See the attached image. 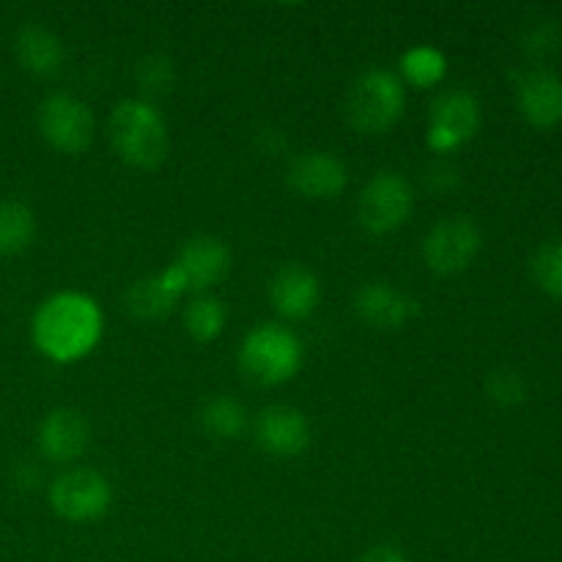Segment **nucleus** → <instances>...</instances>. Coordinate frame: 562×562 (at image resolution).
Here are the masks:
<instances>
[{
  "mask_svg": "<svg viewBox=\"0 0 562 562\" xmlns=\"http://www.w3.org/2000/svg\"><path fill=\"white\" fill-rule=\"evenodd\" d=\"M102 311L97 302L77 291H60L42 302L33 316V344L47 360L69 366L97 349L102 338Z\"/></svg>",
  "mask_w": 562,
  "mask_h": 562,
  "instance_id": "f257e3e1",
  "label": "nucleus"
},
{
  "mask_svg": "<svg viewBox=\"0 0 562 562\" xmlns=\"http://www.w3.org/2000/svg\"><path fill=\"white\" fill-rule=\"evenodd\" d=\"M110 140L115 154L132 168L151 170L165 162L170 148L168 124L154 104L126 99L110 115Z\"/></svg>",
  "mask_w": 562,
  "mask_h": 562,
  "instance_id": "f03ea898",
  "label": "nucleus"
},
{
  "mask_svg": "<svg viewBox=\"0 0 562 562\" xmlns=\"http://www.w3.org/2000/svg\"><path fill=\"white\" fill-rule=\"evenodd\" d=\"M346 119L362 135H384L401 121L406 108L404 82L387 69H368L346 91Z\"/></svg>",
  "mask_w": 562,
  "mask_h": 562,
  "instance_id": "7ed1b4c3",
  "label": "nucleus"
},
{
  "mask_svg": "<svg viewBox=\"0 0 562 562\" xmlns=\"http://www.w3.org/2000/svg\"><path fill=\"white\" fill-rule=\"evenodd\" d=\"M239 366L247 373V379L263 384V387L285 384L296 376L302 366L300 338L280 324L256 327L241 344Z\"/></svg>",
  "mask_w": 562,
  "mask_h": 562,
  "instance_id": "20e7f679",
  "label": "nucleus"
},
{
  "mask_svg": "<svg viewBox=\"0 0 562 562\" xmlns=\"http://www.w3.org/2000/svg\"><path fill=\"white\" fill-rule=\"evenodd\" d=\"M412 209H415V195H412L409 181L393 170H382L373 176L360 192V203H357V214L368 234H393L401 225L409 220Z\"/></svg>",
  "mask_w": 562,
  "mask_h": 562,
  "instance_id": "39448f33",
  "label": "nucleus"
},
{
  "mask_svg": "<svg viewBox=\"0 0 562 562\" xmlns=\"http://www.w3.org/2000/svg\"><path fill=\"white\" fill-rule=\"evenodd\" d=\"M481 126V102L467 88L445 91L434 99L428 113V148L448 154L472 140Z\"/></svg>",
  "mask_w": 562,
  "mask_h": 562,
  "instance_id": "423d86ee",
  "label": "nucleus"
},
{
  "mask_svg": "<svg viewBox=\"0 0 562 562\" xmlns=\"http://www.w3.org/2000/svg\"><path fill=\"white\" fill-rule=\"evenodd\" d=\"M38 132L60 154H82L93 140V115L86 102L69 93H53L36 113Z\"/></svg>",
  "mask_w": 562,
  "mask_h": 562,
  "instance_id": "0eeeda50",
  "label": "nucleus"
},
{
  "mask_svg": "<svg viewBox=\"0 0 562 562\" xmlns=\"http://www.w3.org/2000/svg\"><path fill=\"white\" fill-rule=\"evenodd\" d=\"M110 499H113L110 483L93 470L66 472L49 488V505L55 514L66 521H77V525L108 514Z\"/></svg>",
  "mask_w": 562,
  "mask_h": 562,
  "instance_id": "6e6552de",
  "label": "nucleus"
},
{
  "mask_svg": "<svg viewBox=\"0 0 562 562\" xmlns=\"http://www.w3.org/2000/svg\"><path fill=\"white\" fill-rule=\"evenodd\" d=\"M481 245V228L472 220L453 217L442 220V223L428 231L426 241H423V256H426V263L437 274H456L464 272L475 261Z\"/></svg>",
  "mask_w": 562,
  "mask_h": 562,
  "instance_id": "1a4fd4ad",
  "label": "nucleus"
},
{
  "mask_svg": "<svg viewBox=\"0 0 562 562\" xmlns=\"http://www.w3.org/2000/svg\"><path fill=\"white\" fill-rule=\"evenodd\" d=\"M516 104L536 130L562 124V77L549 69H527L516 80Z\"/></svg>",
  "mask_w": 562,
  "mask_h": 562,
  "instance_id": "9d476101",
  "label": "nucleus"
},
{
  "mask_svg": "<svg viewBox=\"0 0 562 562\" xmlns=\"http://www.w3.org/2000/svg\"><path fill=\"white\" fill-rule=\"evenodd\" d=\"M173 267L184 278L187 291H206L228 278L231 250L214 236H195L181 247Z\"/></svg>",
  "mask_w": 562,
  "mask_h": 562,
  "instance_id": "9b49d317",
  "label": "nucleus"
},
{
  "mask_svg": "<svg viewBox=\"0 0 562 562\" xmlns=\"http://www.w3.org/2000/svg\"><path fill=\"white\" fill-rule=\"evenodd\" d=\"M256 439L267 453L291 459L311 445V426H307V417L294 406H269L258 415Z\"/></svg>",
  "mask_w": 562,
  "mask_h": 562,
  "instance_id": "f8f14e48",
  "label": "nucleus"
},
{
  "mask_svg": "<svg viewBox=\"0 0 562 562\" xmlns=\"http://www.w3.org/2000/svg\"><path fill=\"white\" fill-rule=\"evenodd\" d=\"M88 442H91V428L86 417L75 409L49 412L38 426V450L44 459L58 461V464L80 459L88 450Z\"/></svg>",
  "mask_w": 562,
  "mask_h": 562,
  "instance_id": "ddd939ff",
  "label": "nucleus"
},
{
  "mask_svg": "<svg viewBox=\"0 0 562 562\" xmlns=\"http://www.w3.org/2000/svg\"><path fill=\"white\" fill-rule=\"evenodd\" d=\"M349 170L335 154L305 151L289 168V184L305 198H335L344 192Z\"/></svg>",
  "mask_w": 562,
  "mask_h": 562,
  "instance_id": "4468645a",
  "label": "nucleus"
},
{
  "mask_svg": "<svg viewBox=\"0 0 562 562\" xmlns=\"http://www.w3.org/2000/svg\"><path fill=\"white\" fill-rule=\"evenodd\" d=\"M187 294V283L181 278L179 269L170 263L159 274L146 280H137L130 291H126V311L143 322H157L165 318L176 307V302Z\"/></svg>",
  "mask_w": 562,
  "mask_h": 562,
  "instance_id": "2eb2a0df",
  "label": "nucleus"
},
{
  "mask_svg": "<svg viewBox=\"0 0 562 562\" xmlns=\"http://www.w3.org/2000/svg\"><path fill=\"white\" fill-rule=\"evenodd\" d=\"M355 311L362 324L373 329H401L415 316V302L390 283H368L357 291Z\"/></svg>",
  "mask_w": 562,
  "mask_h": 562,
  "instance_id": "dca6fc26",
  "label": "nucleus"
},
{
  "mask_svg": "<svg viewBox=\"0 0 562 562\" xmlns=\"http://www.w3.org/2000/svg\"><path fill=\"white\" fill-rule=\"evenodd\" d=\"M318 296H322V289H318L316 274L307 272L305 267H296V263L280 269L269 285V300H272L274 311L285 318H294V322L307 318L316 311Z\"/></svg>",
  "mask_w": 562,
  "mask_h": 562,
  "instance_id": "f3484780",
  "label": "nucleus"
},
{
  "mask_svg": "<svg viewBox=\"0 0 562 562\" xmlns=\"http://www.w3.org/2000/svg\"><path fill=\"white\" fill-rule=\"evenodd\" d=\"M14 53L22 69L36 77L58 75L66 60L64 42L44 25L20 27L14 38Z\"/></svg>",
  "mask_w": 562,
  "mask_h": 562,
  "instance_id": "a211bd4d",
  "label": "nucleus"
},
{
  "mask_svg": "<svg viewBox=\"0 0 562 562\" xmlns=\"http://www.w3.org/2000/svg\"><path fill=\"white\" fill-rule=\"evenodd\" d=\"M36 234V217L22 201L0 203V256H16L31 245Z\"/></svg>",
  "mask_w": 562,
  "mask_h": 562,
  "instance_id": "6ab92c4d",
  "label": "nucleus"
},
{
  "mask_svg": "<svg viewBox=\"0 0 562 562\" xmlns=\"http://www.w3.org/2000/svg\"><path fill=\"white\" fill-rule=\"evenodd\" d=\"M401 75L415 88H434L448 75V58L437 47L417 44V47L406 49L401 58Z\"/></svg>",
  "mask_w": 562,
  "mask_h": 562,
  "instance_id": "aec40b11",
  "label": "nucleus"
},
{
  "mask_svg": "<svg viewBox=\"0 0 562 562\" xmlns=\"http://www.w3.org/2000/svg\"><path fill=\"white\" fill-rule=\"evenodd\" d=\"M201 423L209 437L236 439L247 428V412L239 401L228 398V395H217V398L203 406Z\"/></svg>",
  "mask_w": 562,
  "mask_h": 562,
  "instance_id": "412c9836",
  "label": "nucleus"
},
{
  "mask_svg": "<svg viewBox=\"0 0 562 562\" xmlns=\"http://www.w3.org/2000/svg\"><path fill=\"white\" fill-rule=\"evenodd\" d=\"M184 327L201 344L217 338L225 327V307L214 296H195L184 311Z\"/></svg>",
  "mask_w": 562,
  "mask_h": 562,
  "instance_id": "4be33fe9",
  "label": "nucleus"
},
{
  "mask_svg": "<svg viewBox=\"0 0 562 562\" xmlns=\"http://www.w3.org/2000/svg\"><path fill=\"white\" fill-rule=\"evenodd\" d=\"M532 278L543 294L562 300V239L538 247L532 256Z\"/></svg>",
  "mask_w": 562,
  "mask_h": 562,
  "instance_id": "5701e85b",
  "label": "nucleus"
},
{
  "mask_svg": "<svg viewBox=\"0 0 562 562\" xmlns=\"http://www.w3.org/2000/svg\"><path fill=\"white\" fill-rule=\"evenodd\" d=\"M173 60L165 58V55H148V58L140 60V66H137V86L146 93H168L173 91Z\"/></svg>",
  "mask_w": 562,
  "mask_h": 562,
  "instance_id": "b1692460",
  "label": "nucleus"
},
{
  "mask_svg": "<svg viewBox=\"0 0 562 562\" xmlns=\"http://www.w3.org/2000/svg\"><path fill=\"white\" fill-rule=\"evenodd\" d=\"M488 395H492V401H497V404H519V401H525V379L519 376L516 371H494L492 376H488V384H486Z\"/></svg>",
  "mask_w": 562,
  "mask_h": 562,
  "instance_id": "393cba45",
  "label": "nucleus"
},
{
  "mask_svg": "<svg viewBox=\"0 0 562 562\" xmlns=\"http://www.w3.org/2000/svg\"><path fill=\"white\" fill-rule=\"evenodd\" d=\"M360 562H412V560L395 547H373L371 552L362 554Z\"/></svg>",
  "mask_w": 562,
  "mask_h": 562,
  "instance_id": "a878e982",
  "label": "nucleus"
}]
</instances>
